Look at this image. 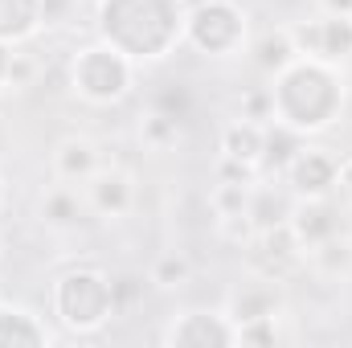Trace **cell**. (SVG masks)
I'll return each instance as SVG.
<instances>
[{
    "label": "cell",
    "mask_w": 352,
    "mask_h": 348,
    "mask_svg": "<svg viewBox=\"0 0 352 348\" xmlns=\"http://www.w3.org/2000/svg\"><path fill=\"white\" fill-rule=\"evenodd\" d=\"M140 140H144L148 152H173L176 144H180V119L168 115V111H152V115H144V123H140Z\"/></svg>",
    "instance_id": "23"
},
{
    "label": "cell",
    "mask_w": 352,
    "mask_h": 348,
    "mask_svg": "<svg viewBox=\"0 0 352 348\" xmlns=\"http://www.w3.org/2000/svg\"><path fill=\"white\" fill-rule=\"evenodd\" d=\"M87 201H90V209L102 213V217H123L135 205V184H131V176L119 173V168H98L87 180Z\"/></svg>",
    "instance_id": "12"
},
{
    "label": "cell",
    "mask_w": 352,
    "mask_h": 348,
    "mask_svg": "<svg viewBox=\"0 0 352 348\" xmlns=\"http://www.w3.org/2000/svg\"><path fill=\"white\" fill-rule=\"evenodd\" d=\"M324 12H336V17H352V0H320Z\"/></svg>",
    "instance_id": "29"
},
{
    "label": "cell",
    "mask_w": 352,
    "mask_h": 348,
    "mask_svg": "<svg viewBox=\"0 0 352 348\" xmlns=\"http://www.w3.org/2000/svg\"><path fill=\"white\" fill-rule=\"evenodd\" d=\"M303 266H311V270L324 274V279H344L352 270V238L340 230V234L316 242L311 250H303Z\"/></svg>",
    "instance_id": "15"
},
{
    "label": "cell",
    "mask_w": 352,
    "mask_h": 348,
    "mask_svg": "<svg viewBox=\"0 0 352 348\" xmlns=\"http://www.w3.org/2000/svg\"><path fill=\"white\" fill-rule=\"evenodd\" d=\"M274 119L295 127L299 135L324 131L340 107H344V83L336 74V62H320L307 54H295L278 74H274Z\"/></svg>",
    "instance_id": "2"
},
{
    "label": "cell",
    "mask_w": 352,
    "mask_h": 348,
    "mask_svg": "<svg viewBox=\"0 0 352 348\" xmlns=\"http://www.w3.org/2000/svg\"><path fill=\"white\" fill-rule=\"evenodd\" d=\"M278 312V283L258 279L250 287H242L234 299H230V320L242 324V320H258V316H274Z\"/></svg>",
    "instance_id": "17"
},
{
    "label": "cell",
    "mask_w": 352,
    "mask_h": 348,
    "mask_svg": "<svg viewBox=\"0 0 352 348\" xmlns=\"http://www.w3.org/2000/svg\"><path fill=\"white\" fill-rule=\"evenodd\" d=\"M111 295H115V316H119V312H127V307L140 303V295H144V279H135V274H119V279H111Z\"/></svg>",
    "instance_id": "27"
},
{
    "label": "cell",
    "mask_w": 352,
    "mask_h": 348,
    "mask_svg": "<svg viewBox=\"0 0 352 348\" xmlns=\"http://www.w3.org/2000/svg\"><path fill=\"white\" fill-rule=\"evenodd\" d=\"M291 230L303 242V250H311L316 242L344 230V205H336L332 197H299L291 209Z\"/></svg>",
    "instance_id": "10"
},
{
    "label": "cell",
    "mask_w": 352,
    "mask_h": 348,
    "mask_svg": "<svg viewBox=\"0 0 352 348\" xmlns=\"http://www.w3.org/2000/svg\"><path fill=\"white\" fill-rule=\"evenodd\" d=\"M336 193H340L344 205H352V156L340 160V168H336Z\"/></svg>",
    "instance_id": "28"
},
{
    "label": "cell",
    "mask_w": 352,
    "mask_h": 348,
    "mask_svg": "<svg viewBox=\"0 0 352 348\" xmlns=\"http://www.w3.org/2000/svg\"><path fill=\"white\" fill-rule=\"evenodd\" d=\"M184 41L205 58H230L246 45V12L238 0H197L184 17Z\"/></svg>",
    "instance_id": "5"
},
{
    "label": "cell",
    "mask_w": 352,
    "mask_h": 348,
    "mask_svg": "<svg viewBox=\"0 0 352 348\" xmlns=\"http://www.w3.org/2000/svg\"><path fill=\"white\" fill-rule=\"evenodd\" d=\"M0 197H4V180H0Z\"/></svg>",
    "instance_id": "31"
},
{
    "label": "cell",
    "mask_w": 352,
    "mask_h": 348,
    "mask_svg": "<svg viewBox=\"0 0 352 348\" xmlns=\"http://www.w3.org/2000/svg\"><path fill=\"white\" fill-rule=\"evenodd\" d=\"M50 328L16 303H0V348H45Z\"/></svg>",
    "instance_id": "13"
},
{
    "label": "cell",
    "mask_w": 352,
    "mask_h": 348,
    "mask_svg": "<svg viewBox=\"0 0 352 348\" xmlns=\"http://www.w3.org/2000/svg\"><path fill=\"white\" fill-rule=\"evenodd\" d=\"M180 0H98V41L131 62H160L184 41Z\"/></svg>",
    "instance_id": "1"
},
{
    "label": "cell",
    "mask_w": 352,
    "mask_h": 348,
    "mask_svg": "<svg viewBox=\"0 0 352 348\" xmlns=\"http://www.w3.org/2000/svg\"><path fill=\"white\" fill-rule=\"evenodd\" d=\"M336 168H340V160L332 152L303 144L283 173H287V184L295 197H332L336 193Z\"/></svg>",
    "instance_id": "9"
},
{
    "label": "cell",
    "mask_w": 352,
    "mask_h": 348,
    "mask_svg": "<svg viewBox=\"0 0 352 348\" xmlns=\"http://www.w3.org/2000/svg\"><path fill=\"white\" fill-rule=\"evenodd\" d=\"M164 345L173 348H230L238 345V324L221 312H184L164 332Z\"/></svg>",
    "instance_id": "8"
},
{
    "label": "cell",
    "mask_w": 352,
    "mask_h": 348,
    "mask_svg": "<svg viewBox=\"0 0 352 348\" xmlns=\"http://www.w3.org/2000/svg\"><path fill=\"white\" fill-rule=\"evenodd\" d=\"M98 168H102L98 148H94V140H87V135H70L54 152V176L58 180H70V184L74 180H90Z\"/></svg>",
    "instance_id": "14"
},
{
    "label": "cell",
    "mask_w": 352,
    "mask_h": 348,
    "mask_svg": "<svg viewBox=\"0 0 352 348\" xmlns=\"http://www.w3.org/2000/svg\"><path fill=\"white\" fill-rule=\"evenodd\" d=\"M242 119H254V123H270V119H274L270 87H254V90L242 94Z\"/></svg>",
    "instance_id": "25"
},
{
    "label": "cell",
    "mask_w": 352,
    "mask_h": 348,
    "mask_svg": "<svg viewBox=\"0 0 352 348\" xmlns=\"http://www.w3.org/2000/svg\"><path fill=\"white\" fill-rule=\"evenodd\" d=\"M156 287H176V283H184L188 279V262L180 259V254H160V259L152 262V274H148Z\"/></svg>",
    "instance_id": "24"
},
{
    "label": "cell",
    "mask_w": 352,
    "mask_h": 348,
    "mask_svg": "<svg viewBox=\"0 0 352 348\" xmlns=\"http://www.w3.org/2000/svg\"><path fill=\"white\" fill-rule=\"evenodd\" d=\"M0 250H4V246H0Z\"/></svg>",
    "instance_id": "32"
},
{
    "label": "cell",
    "mask_w": 352,
    "mask_h": 348,
    "mask_svg": "<svg viewBox=\"0 0 352 348\" xmlns=\"http://www.w3.org/2000/svg\"><path fill=\"white\" fill-rule=\"evenodd\" d=\"M295 54H299V50H295L291 29H270V33L258 37V45H254V66H258L263 74H278Z\"/></svg>",
    "instance_id": "21"
},
{
    "label": "cell",
    "mask_w": 352,
    "mask_h": 348,
    "mask_svg": "<svg viewBox=\"0 0 352 348\" xmlns=\"http://www.w3.org/2000/svg\"><path fill=\"white\" fill-rule=\"evenodd\" d=\"M41 25H45L41 0H0V41L8 45L29 41Z\"/></svg>",
    "instance_id": "16"
},
{
    "label": "cell",
    "mask_w": 352,
    "mask_h": 348,
    "mask_svg": "<svg viewBox=\"0 0 352 348\" xmlns=\"http://www.w3.org/2000/svg\"><path fill=\"white\" fill-rule=\"evenodd\" d=\"M291 209H295V201H291L283 188H274V184H258V188L250 193V209H246V217H250L254 230H266V226H283V221H291Z\"/></svg>",
    "instance_id": "18"
},
{
    "label": "cell",
    "mask_w": 352,
    "mask_h": 348,
    "mask_svg": "<svg viewBox=\"0 0 352 348\" xmlns=\"http://www.w3.org/2000/svg\"><path fill=\"white\" fill-rule=\"evenodd\" d=\"M250 193H254V184H246V180H217L213 184V193H209V209H213V217L217 221H226V217H246V209H250Z\"/></svg>",
    "instance_id": "22"
},
{
    "label": "cell",
    "mask_w": 352,
    "mask_h": 348,
    "mask_svg": "<svg viewBox=\"0 0 352 348\" xmlns=\"http://www.w3.org/2000/svg\"><path fill=\"white\" fill-rule=\"evenodd\" d=\"M263 148H266V123H254V119L226 123V131H221V160L226 164H238V168L254 173V168H263Z\"/></svg>",
    "instance_id": "11"
},
{
    "label": "cell",
    "mask_w": 352,
    "mask_h": 348,
    "mask_svg": "<svg viewBox=\"0 0 352 348\" xmlns=\"http://www.w3.org/2000/svg\"><path fill=\"white\" fill-rule=\"evenodd\" d=\"M8 62H12V50H8V41H0V87L8 83Z\"/></svg>",
    "instance_id": "30"
},
{
    "label": "cell",
    "mask_w": 352,
    "mask_h": 348,
    "mask_svg": "<svg viewBox=\"0 0 352 348\" xmlns=\"http://www.w3.org/2000/svg\"><path fill=\"white\" fill-rule=\"evenodd\" d=\"M54 316L70 332H98L115 316V295H111V274L98 266H74L54 283Z\"/></svg>",
    "instance_id": "3"
},
{
    "label": "cell",
    "mask_w": 352,
    "mask_h": 348,
    "mask_svg": "<svg viewBox=\"0 0 352 348\" xmlns=\"http://www.w3.org/2000/svg\"><path fill=\"white\" fill-rule=\"evenodd\" d=\"M274 340H278L274 316H258V320H242L238 324V345H274Z\"/></svg>",
    "instance_id": "26"
},
{
    "label": "cell",
    "mask_w": 352,
    "mask_h": 348,
    "mask_svg": "<svg viewBox=\"0 0 352 348\" xmlns=\"http://www.w3.org/2000/svg\"><path fill=\"white\" fill-rule=\"evenodd\" d=\"M131 74H135V62L127 54H119L115 45H107V41L82 45L70 62V87L94 107L119 102L131 90Z\"/></svg>",
    "instance_id": "4"
},
{
    "label": "cell",
    "mask_w": 352,
    "mask_h": 348,
    "mask_svg": "<svg viewBox=\"0 0 352 348\" xmlns=\"http://www.w3.org/2000/svg\"><path fill=\"white\" fill-rule=\"evenodd\" d=\"M82 213H87V205L74 188H50L41 197V221L54 230H74L82 221Z\"/></svg>",
    "instance_id": "20"
},
{
    "label": "cell",
    "mask_w": 352,
    "mask_h": 348,
    "mask_svg": "<svg viewBox=\"0 0 352 348\" xmlns=\"http://www.w3.org/2000/svg\"><path fill=\"white\" fill-rule=\"evenodd\" d=\"M295 50L320 62H344L352 58V17H336V12H320L316 21H299L291 25Z\"/></svg>",
    "instance_id": "7"
},
{
    "label": "cell",
    "mask_w": 352,
    "mask_h": 348,
    "mask_svg": "<svg viewBox=\"0 0 352 348\" xmlns=\"http://www.w3.org/2000/svg\"><path fill=\"white\" fill-rule=\"evenodd\" d=\"M246 250H250V266L258 270V279H270V283H287L303 270V242L295 238L291 221L254 230Z\"/></svg>",
    "instance_id": "6"
},
{
    "label": "cell",
    "mask_w": 352,
    "mask_h": 348,
    "mask_svg": "<svg viewBox=\"0 0 352 348\" xmlns=\"http://www.w3.org/2000/svg\"><path fill=\"white\" fill-rule=\"evenodd\" d=\"M299 148H303V135H299L295 127H287V123L270 119V123H266L263 168H266V173H283V168L295 160V152H299Z\"/></svg>",
    "instance_id": "19"
}]
</instances>
